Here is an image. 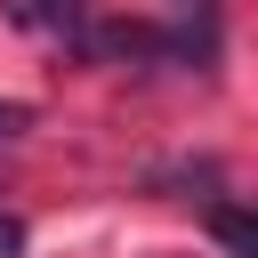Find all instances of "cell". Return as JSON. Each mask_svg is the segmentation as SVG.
Returning a JSON list of instances; mask_svg holds the SVG:
<instances>
[{
  "label": "cell",
  "instance_id": "6da1fadb",
  "mask_svg": "<svg viewBox=\"0 0 258 258\" xmlns=\"http://www.w3.org/2000/svg\"><path fill=\"white\" fill-rule=\"evenodd\" d=\"M0 8H8V24H24V32H48V40L81 32V16H89V0H0Z\"/></svg>",
  "mask_w": 258,
  "mask_h": 258
},
{
  "label": "cell",
  "instance_id": "7a4b0ae2",
  "mask_svg": "<svg viewBox=\"0 0 258 258\" xmlns=\"http://www.w3.org/2000/svg\"><path fill=\"white\" fill-rule=\"evenodd\" d=\"M210 234L226 242V258H258V226H250V210L218 202V210H210Z\"/></svg>",
  "mask_w": 258,
  "mask_h": 258
},
{
  "label": "cell",
  "instance_id": "3957f363",
  "mask_svg": "<svg viewBox=\"0 0 258 258\" xmlns=\"http://www.w3.org/2000/svg\"><path fill=\"white\" fill-rule=\"evenodd\" d=\"M32 129V105H16V97H0V137H24Z\"/></svg>",
  "mask_w": 258,
  "mask_h": 258
},
{
  "label": "cell",
  "instance_id": "277c9868",
  "mask_svg": "<svg viewBox=\"0 0 258 258\" xmlns=\"http://www.w3.org/2000/svg\"><path fill=\"white\" fill-rule=\"evenodd\" d=\"M16 250H24V218H8V210H0V258H16Z\"/></svg>",
  "mask_w": 258,
  "mask_h": 258
}]
</instances>
